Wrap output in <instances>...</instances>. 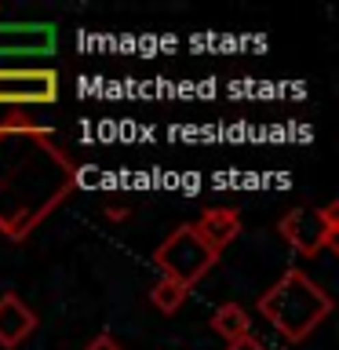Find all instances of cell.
I'll return each mask as SVG.
<instances>
[{
    "instance_id": "1",
    "label": "cell",
    "mask_w": 339,
    "mask_h": 350,
    "mask_svg": "<svg viewBox=\"0 0 339 350\" xmlns=\"http://www.w3.org/2000/svg\"><path fill=\"white\" fill-rule=\"evenodd\" d=\"M73 186L77 164L55 142L51 128H0V234L8 241H26Z\"/></svg>"
},
{
    "instance_id": "2",
    "label": "cell",
    "mask_w": 339,
    "mask_h": 350,
    "mask_svg": "<svg viewBox=\"0 0 339 350\" xmlns=\"http://www.w3.org/2000/svg\"><path fill=\"white\" fill-rule=\"evenodd\" d=\"M259 314L288 339V343H303L317 325L332 314V295L321 284H314L299 267L284 270L281 281L270 292L259 295Z\"/></svg>"
},
{
    "instance_id": "3",
    "label": "cell",
    "mask_w": 339,
    "mask_h": 350,
    "mask_svg": "<svg viewBox=\"0 0 339 350\" xmlns=\"http://www.w3.org/2000/svg\"><path fill=\"white\" fill-rule=\"evenodd\" d=\"M153 262H157L161 278L179 281L182 288H193V284L219 262V256L197 237V230L186 223V226H179L175 234H168L157 248H153Z\"/></svg>"
},
{
    "instance_id": "4",
    "label": "cell",
    "mask_w": 339,
    "mask_h": 350,
    "mask_svg": "<svg viewBox=\"0 0 339 350\" xmlns=\"http://www.w3.org/2000/svg\"><path fill=\"white\" fill-rule=\"evenodd\" d=\"M277 230L306 259H314L321 248L339 252V204L332 201V204H325L321 212H314V208H292V212L277 223Z\"/></svg>"
},
{
    "instance_id": "5",
    "label": "cell",
    "mask_w": 339,
    "mask_h": 350,
    "mask_svg": "<svg viewBox=\"0 0 339 350\" xmlns=\"http://www.w3.org/2000/svg\"><path fill=\"white\" fill-rule=\"evenodd\" d=\"M59 98V73L51 66L4 70L0 66V106H51Z\"/></svg>"
},
{
    "instance_id": "6",
    "label": "cell",
    "mask_w": 339,
    "mask_h": 350,
    "mask_svg": "<svg viewBox=\"0 0 339 350\" xmlns=\"http://www.w3.org/2000/svg\"><path fill=\"white\" fill-rule=\"evenodd\" d=\"M59 48L51 22H0V59H48Z\"/></svg>"
},
{
    "instance_id": "7",
    "label": "cell",
    "mask_w": 339,
    "mask_h": 350,
    "mask_svg": "<svg viewBox=\"0 0 339 350\" xmlns=\"http://www.w3.org/2000/svg\"><path fill=\"white\" fill-rule=\"evenodd\" d=\"M33 328H37V314H33L15 292L0 295V347L15 350L18 343H26L33 336Z\"/></svg>"
},
{
    "instance_id": "8",
    "label": "cell",
    "mask_w": 339,
    "mask_h": 350,
    "mask_svg": "<svg viewBox=\"0 0 339 350\" xmlns=\"http://www.w3.org/2000/svg\"><path fill=\"white\" fill-rule=\"evenodd\" d=\"M193 230H197V237H201L204 245L219 256L226 245H234V241H237V234H241V212H237V208H208V212L193 223Z\"/></svg>"
},
{
    "instance_id": "9",
    "label": "cell",
    "mask_w": 339,
    "mask_h": 350,
    "mask_svg": "<svg viewBox=\"0 0 339 350\" xmlns=\"http://www.w3.org/2000/svg\"><path fill=\"white\" fill-rule=\"evenodd\" d=\"M212 328L226 339V343H237V339L252 336V321H248V314H245L241 303H223L219 306V310L212 314Z\"/></svg>"
},
{
    "instance_id": "10",
    "label": "cell",
    "mask_w": 339,
    "mask_h": 350,
    "mask_svg": "<svg viewBox=\"0 0 339 350\" xmlns=\"http://www.w3.org/2000/svg\"><path fill=\"white\" fill-rule=\"evenodd\" d=\"M186 295H190V288H182V284L172 281V278H161L157 284H153V292H150V303L157 306L161 314H175L186 303Z\"/></svg>"
},
{
    "instance_id": "11",
    "label": "cell",
    "mask_w": 339,
    "mask_h": 350,
    "mask_svg": "<svg viewBox=\"0 0 339 350\" xmlns=\"http://www.w3.org/2000/svg\"><path fill=\"white\" fill-rule=\"evenodd\" d=\"M84 350H124V347H120V343H117V339L109 336V332H103V336H95V339H92V343H87Z\"/></svg>"
},
{
    "instance_id": "12",
    "label": "cell",
    "mask_w": 339,
    "mask_h": 350,
    "mask_svg": "<svg viewBox=\"0 0 339 350\" xmlns=\"http://www.w3.org/2000/svg\"><path fill=\"white\" fill-rule=\"evenodd\" d=\"M226 350H267V347L256 336H248V339H237V343H226Z\"/></svg>"
},
{
    "instance_id": "13",
    "label": "cell",
    "mask_w": 339,
    "mask_h": 350,
    "mask_svg": "<svg viewBox=\"0 0 339 350\" xmlns=\"http://www.w3.org/2000/svg\"><path fill=\"white\" fill-rule=\"evenodd\" d=\"M103 212H106V219H113V223H120V219H128V208H124V204H106Z\"/></svg>"
}]
</instances>
